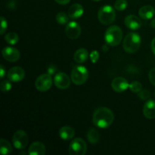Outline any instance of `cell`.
I'll list each match as a JSON object with an SVG mask.
<instances>
[{"label":"cell","instance_id":"cell-6","mask_svg":"<svg viewBox=\"0 0 155 155\" xmlns=\"http://www.w3.org/2000/svg\"><path fill=\"white\" fill-rule=\"evenodd\" d=\"M87 151V145L81 138H76L69 145V154L71 155H84Z\"/></svg>","mask_w":155,"mask_h":155},{"label":"cell","instance_id":"cell-23","mask_svg":"<svg viewBox=\"0 0 155 155\" xmlns=\"http://www.w3.org/2000/svg\"><path fill=\"white\" fill-rule=\"evenodd\" d=\"M5 40L9 45H15L19 41V36L16 33L10 32L5 36Z\"/></svg>","mask_w":155,"mask_h":155},{"label":"cell","instance_id":"cell-3","mask_svg":"<svg viewBox=\"0 0 155 155\" xmlns=\"http://www.w3.org/2000/svg\"><path fill=\"white\" fill-rule=\"evenodd\" d=\"M123 31L118 26H111L107 29L104 34V40L110 46H117L121 42Z\"/></svg>","mask_w":155,"mask_h":155},{"label":"cell","instance_id":"cell-38","mask_svg":"<svg viewBox=\"0 0 155 155\" xmlns=\"http://www.w3.org/2000/svg\"><path fill=\"white\" fill-rule=\"evenodd\" d=\"M21 154H26V153H25V152H21Z\"/></svg>","mask_w":155,"mask_h":155},{"label":"cell","instance_id":"cell-40","mask_svg":"<svg viewBox=\"0 0 155 155\" xmlns=\"http://www.w3.org/2000/svg\"><path fill=\"white\" fill-rule=\"evenodd\" d=\"M154 96H155V92H154Z\"/></svg>","mask_w":155,"mask_h":155},{"label":"cell","instance_id":"cell-27","mask_svg":"<svg viewBox=\"0 0 155 155\" xmlns=\"http://www.w3.org/2000/svg\"><path fill=\"white\" fill-rule=\"evenodd\" d=\"M12 81H10V80H3V81H2L1 84H0V89H1L2 92H8L9 90H11V89H12V83H11Z\"/></svg>","mask_w":155,"mask_h":155},{"label":"cell","instance_id":"cell-7","mask_svg":"<svg viewBox=\"0 0 155 155\" xmlns=\"http://www.w3.org/2000/svg\"><path fill=\"white\" fill-rule=\"evenodd\" d=\"M53 80L49 74H42L39 76L35 82V87L39 92H46L51 89Z\"/></svg>","mask_w":155,"mask_h":155},{"label":"cell","instance_id":"cell-21","mask_svg":"<svg viewBox=\"0 0 155 155\" xmlns=\"http://www.w3.org/2000/svg\"><path fill=\"white\" fill-rule=\"evenodd\" d=\"M12 152V145L8 141L2 139L0 140V153L2 154H10Z\"/></svg>","mask_w":155,"mask_h":155},{"label":"cell","instance_id":"cell-13","mask_svg":"<svg viewBox=\"0 0 155 155\" xmlns=\"http://www.w3.org/2000/svg\"><path fill=\"white\" fill-rule=\"evenodd\" d=\"M129 86L130 84L128 83V81L122 77H117L112 80L111 87L116 92H124L127 90V88H129Z\"/></svg>","mask_w":155,"mask_h":155},{"label":"cell","instance_id":"cell-34","mask_svg":"<svg viewBox=\"0 0 155 155\" xmlns=\"http://www.w3.org/2000/svg\"><path fill=\"white\" fill-rule=\"evenodd\" d=\"M0 72H1V74H0V78L3 79L5 77V69L4 66L2 64H1L0 66Z\"/></svg>","mask_w":155,"mask_h":155},{"label":"cell","instance_id":"cell-9","mask_svg":"<svg viewBox=\"0 0 155 155\" xmlns=\"http://www.w3.org/2000/svg\"><path fill=\"white\" fill-rule=\"evenodd\" d=\"M71 79L68 77V74L64 73L59 72L55 74L54 78V86L59 89H67L71 86Z\"/></svg>","mask_w":155,"mask_h":155},{"label":"cell","instance_id":"cell-12","mask_svg":"<svg viewBox=\"0 0 155 155\" xmlns=\"http://www.w3.org/2000/svg\"><path fill=\"white\" fill-rule=\"evenodd\" d=\"M3 58L9 62L18 61L21 57L19 50L12 46L5 47L2 51Z\"/></svg>","mask_w":155,"mask_h":155},{"label":"cell","instance_id":"cell-14","mask_svg":"<svg viewBox=\"0 0 155 155\" xmlns=\"http://www.w3.org/2000/svg\"><path fill=\"white\" fill-rule=\"evenodd\" d=\"M124 23H125L126 27L133 30H138L142 26V21L139 19V18L133 15H130L126 17Z\"/></svg>","mask_w":155,"mask_h":155},{"label":"cell","instance_id":"cell-29","mask_svg":"<svg viewBox=\"0 0 155 155\" xmlns=\"http://www.w3.org/2000/svg\"><path fill=\"white\" fill-rule=\"evenodd\" d=\"M8 27V23L5 18L3 16L1 17V28H0V33L1 34H4L5 33Z\"/></svg>","mask_w":155,"mask_h":155},{"label":"cell","instance_id":"cell-26","mask_svg":"<svg viewBox=\"0 0 155 155\" xmlns=\"http://www.w3.org/2000/svg\"><path fill=\"white\" fill-rule=\"evenodd\" d=\"M129 88H130V89L133 92L137 93V92H139L141 90H142V83H139V82L133 81L130 83V86H129Z\"/></svg>","mask_w":155,"mask_h":155},{"label":"cell","instance_id":"cell-22","mask_svg":"<svg viewBox=\"0 0 155 155\" xmlns=\"http://www.w3.org/2000/svg\"><path fill=\"white\" fill-rule=\"evenodd\" d=\"M87 139L91 144H97L100 139L99 133L95 129L90 128L87 132Z\"/></svg>","mask_w":155,"mask_h":155},{"label":"cell","instance_id":"cell-20","mask_svg":"<svg viewBox=\"0 0 155 155\" xmlns=\"http://www.w3.org/2000/svg\"><path fill=\"white\" fill-rule=\"evenodd\" d=\"M88 58H89V52L85 48H80L77 50L74 55V61L78 64L84 63L87 61Z\"/></svg>","mask_w":155,"mask_h":155},{"label":"cell","instance_id":"cell-15","mask_svg":"<svg viewBox=\"0 0 155 155\" xmlns=\"http://www.w3.org/2000/svg\"><path fill=\"white\" fill-rule=\"evenodd\" d=\"M143 114L148 119L155 118V101L149 99L145 103L143 107Z\"/></svg>","mask_w":155,"mask_h":155},{"label":"cell","instance_id":"cell-36","mask_svg":"<svg viewBox=\"0 0 155 155\" xmlns=\"http://www.w3.org/2000/svg\"><path fill=\"white\" fill-rule=\"evenodd\" d=\"M151 27H152V28L155 29V18H154V19H153L152 21H151Z\"/></svg>","mask_w":155,"mask_h":155},{"label":"cell","instance_id":"cell-10","mask_svg":"<svg viewBox=\"0 0 155 155\" xmlns=\"http://www.w3.org/2000/svg\"><path fill=\"white\" fill-rule=\"evenodd\" d=\"M65 34L69 39H76L81 34V27L76 21L69 22L65 28Z\"/></svg>","mask_w":155,"mask_h":155},{"label":"cell","instance_id":"cell-37","mask_svg":"<svg viewBox=\"0 0 155 155\" xmlns=\"http://www.w3.org/2000/svg\"><path fill=\"white\" fill-rule=\"evenodd\" d=\"M107 45H108L107 44V45H104V46L102 47V50H104V51H105V52L107 51V49H108V47H107Z\"/></svg>","mask_w":155,"mask_h":155},{"label":"cell","instance_id":"cell-32","mask_svg":"<svg viewBox=\"0 0 155 155\" xmlns=\"http://www.w3.org/2000/svg\"><path fill=\"white\" fill-rule=\"evenodd\" d=\"M57 71V68H56V67L54 66V64H50L49 66L48 67V68H47V72H48V74H49L50 75H53V74H54V73Z\"/></svg>","mask_w":155,"mask_h":155},{"label":"cell","instance_id":"cell-35","mask_svg":"<svg viewBox=\"0 0 155 155\" xmlns=\"http://www.w3.org/2000/svg\"><path fill=\"white\" fill-rule=\"evenodd\" d=\"M151 50H152L153 53L155 54V37L153 39L152 42H151Z\"/></svg>","mask_w":155,"mask_h":155},{"label":"cell","instance_id":"cell-33","mask_svg":"<svg viewBox=\"0 0 155 155\" xmlns=\"http://www.w3.org/2000/svg\"><path fill=\"white\" fill-rule=\"evenodd\" d=\"M54 2L58 3L59 5H64L68 4V3L71 2V0H54Z\"/></svg>","mask_w":155,"mask_h":155},{"label":"cell","instance_id":"cell-11","mask_svg":"<svg viewBox=\"0 0 155 155\" xmlns=\"http://www.w3.org/2000/svg\"><path fill=\"white\" fill-rule=\"evenodd\" d=\"M8 79L13 83L21 81L25 77V71L21 67H13L10 68L7 74Z\"/></svg>","mask_w":155,"mask_h":155},{"label":"cell","instance_id":"cell-24","mask_svg":"<svg viewBox=\"0 0 155 155\" xmlns=\"http://www.w3.org/2000/svg\"><path fill=\"white\" fill-rule=\"evenodd\" d=\"M68 20H69V16L64 12H59L56 15V21L58 22V24H61V25L68 24Z\"/></svg>","mask_w":155,"mask_h":155},{"label":"cell","instance_id":"cell-18","mask_svg":"<svg viewBox=\"0 0 155 155\" xmlns=\"http://www.w3.org/2000/svg\"><path fill=\"white\" fill-rule=\"evenodd\" d=\"M155 15L154 7L151 5H145L141 8L139 11V15L144 20H149L152 18Z\"/></svg>","mask_w":155,"mask_h":155},{"label":"cell","instance_id":"cell-5","mask_svg":"<svg viewBox=\"0 0 155 155\" xmlns=\"http://www.w3.org/2000/svg\"><path fill=\"white\" fill-rule=\"evenodd\" d=\"M98 18L102 24L109 25L114 22L116 19V12L111 6H102L98 11Z\"/></svg>","mask_w":155,"mask_h":155},{"label":"cell","instance_id":"cell-4","mask_svg":"<svg viewBox=\"0 0 155 155\" xmlns=\"http://www.w3.org/2000/svg\"><path fill=\"white\" fill-rule=\"evenodd\" d=\"M89 78V71L87 68L81 65H77L73 68L71 74V79L73 83L77 86L83 85Z\"/></svg>","mask_w":155,"mask_h":155},{"label":"cell","instance_id":"cell-30","mask_svg":"<svg viewBox=\"0 0 155 155\" xmlns=\"http://www.w3.org/2000/svg\"><path fill=\"white\" fill-rule=\"evenodd\" d=\"M99 57H100V54L98 51H95H95H92V53H91L90 54L91 61H92L93 64L96 63V62L98 61V59H99Z\"/></svg>","mask_w":155,"mask_h":155},{"label":"cell","instance_id":"cell-19","mask_svg":"<svg viewBox=\"0 0 155 155\" xmlns=\"http://www.w3.org/2000/svg\"><path fill=\"white\" fill-rule=\"evenodd\" d=\"M75 136V131L74 129L68 126H64L59 130V136L63 140H71Z\"/></svg>","mask_w":155,"mask_h":155},{"label":"cell","instance_id":"cell-8","mask_svg":"<svg viewBox=\"0 0 155 155\" xmlns=\"http://www.w3.org/2000/svg\"><path fill=\"white\" fill-rule=\"evenodd\" d=\"M29 142L27 133L24 130H20L15 132L12 137V143L17 149H24L27 147Z\"/></svg>","mask_w":155,"mask_h":155},{"label":"cell","instance_id":"cell-1","mask_svg":"<svg viewBox=\"0 0 155 155\" xmlns=\"http://www.w3.org/2000/svg\"><path fill=\"white\" fill-rule=\"evenodd\" d=\"M114 120V114L110 109L100 107L94 111L92 121L94 125L101 129L108 128Z\"/></svg>","mask_w":155,"mask_h":155},{"label":"cell","instance_id":"cell-25","mask_svg":"<svg viewBox=\"0 0 155 155\" xmlns=\"http://www.w3.org/2000/svg\"><path fill=\"white\" fill-rule=\"evenodd\" d=\"M127 6H128V2L127 0H117L114 3V8L119 12L124 11Z\"/></svg>","mask_w":155,"mask_h":155},{"label":"cell","instance_id":"cell-17","mask_svg":"<svg viewBox=\"0 0 155 155\" xmlns=\"http://www.w3.org/2000/svg\"><path fill=\"white\" fill-rule=\"evenodd\" d=\"M84 13L83 7L79 3H75L72 5L68 9V16L71 19H77L80 18Z\"/></svg>","mask_w":155,"mask_h":155},{"label":"cell","instance_id":"cell-2","mask_svg":"<svg viewBox=\"0 0 155 155\" xmlns=\"http://www.w3.org/2000/svg\"><path fill=\"white\" fill-rule=\"evenodd\" d=\"M141 45V36L136 33H130L126 36L123 42V47L126 52L133 54L139 49Z\"/></svg>","mask_w":155,"mask_h":155},{"label":"cell","instance_id":"cell-28","mask_svg":"<svg viewBox=\"0 0 155 155\" xmlns=\"http://www.w3.org/2000/svg\"><path fill=\"white\" fill-rule=\"evenodd\" d=\"M150 95H151V93H150L148 89H143V90H141L140 92H139V95L138 96L141 98L142 100H148L149 98Z\"/></svg>","mask_w":155,"mask_h":155},{"label":"cell","instance_id":"cell-16","mask_svg":"<svg viewBox=\"0 0 155 155\" xmlns=\"http://www.w3.org/2000/svg\"><path fill=\"white\" fill-rule=\"evenodd\" d=\"M45 153H46L45 146L40 142H33L28 150L29 155H45Z\"/></svg>","mask_w":155,"mask_h":155},{"label":"cell","instance_id":"cell-31","mask_svg":"<svg viewBox=\"0 0 155 155\" xmlns=\"http://www.w3.org/2000/svg\"><path fill=\"white\" fill-rule=\"evenodd\" d=\"M148 78H149V81L152 85L155 86V68H152L150 71L149 74H148Z\"/></svg>","mask_w":155,"mask_h":155},{"label":"cell","instance_id":"cell-39","mask_svg":"<svg viewBox=\"0 0 155 155\" xmlns=\"http://www.w3.org/2000/svg\"><path fill=\"white\" fill-rule=\"evenodd\" d=\"M92 1H95V2H98V1H100V0H92Z\"/></svg>","mask_w":155,"mask_h":155}]
</instances>
